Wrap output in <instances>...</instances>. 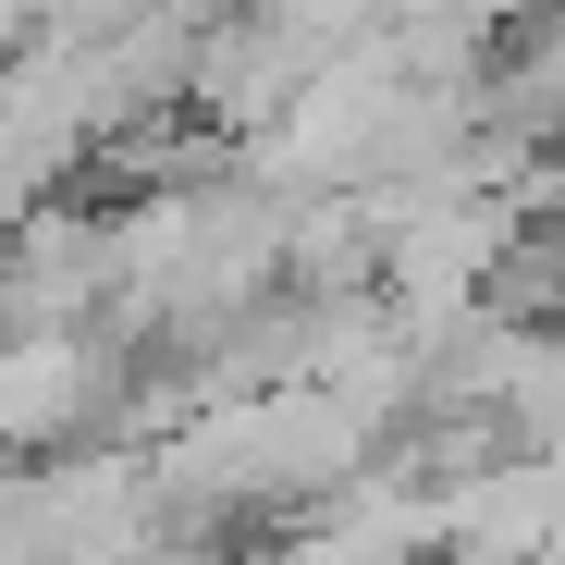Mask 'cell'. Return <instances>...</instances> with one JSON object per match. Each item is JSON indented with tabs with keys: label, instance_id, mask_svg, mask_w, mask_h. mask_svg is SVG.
<instances>
[{
	"label": "cell",
	"instance_id": "obj_1",
	"mask_svg": "<svg viewBox=\"0 0 565 565\" xmlns=\"http://www.w3.org/2000/svg\"><path fill=\"white\" fill-rule=\"evenodd\" d=\"M0 308H13V258H0Z\"/></svg>",
	"mask_w": 565,
	"mask_h": 565
}]
</instances>
